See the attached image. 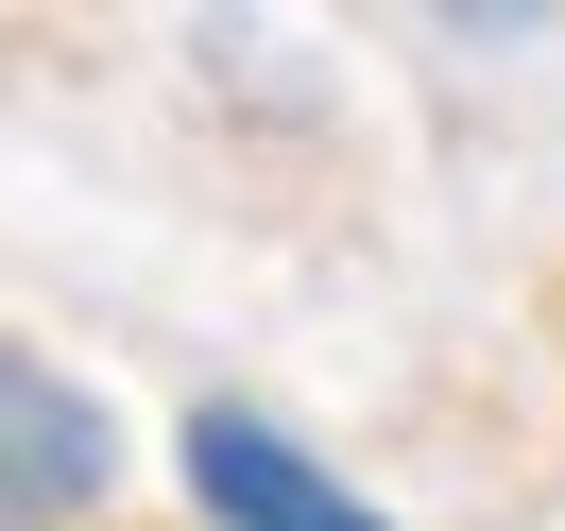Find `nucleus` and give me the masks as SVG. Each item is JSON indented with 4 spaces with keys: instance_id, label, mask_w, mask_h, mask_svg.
I'll list each match as a JSON object with an SVG mask.
<instances>
[{
    "instance_id": "f257e3e1",
    "label": "nucleus",
    "mask_w": 565,
    "mask_h": 531,
    "mask_svg": "<svg viewBox=\"0 0 565 531\" xmlns=\"http://www.w3.org/2000/svg\"><path fill=\"white\" fill-rule=\"evenodd\" d=\"M120 497V412L52 378L35 343H0V531H86Z\"/></svg>"
},
{
    "instance_id": "f03ea898",
    "label": "nucleus",
    "mask_w": 565,
    "mask_h": 531,
    "mask_svg": "<svg viewBox=\"0 0 565 531\" xmlns=\"http://www.w3.org/2000/svg\"><path fill=\"white\" fill-rule=\"evenodd\" d=\"M172 480H189V514H206V531H394L377 497L326 480V463L291 446L275 412H223V394L172 428Z\"/></svg>"
}]
</instances>
